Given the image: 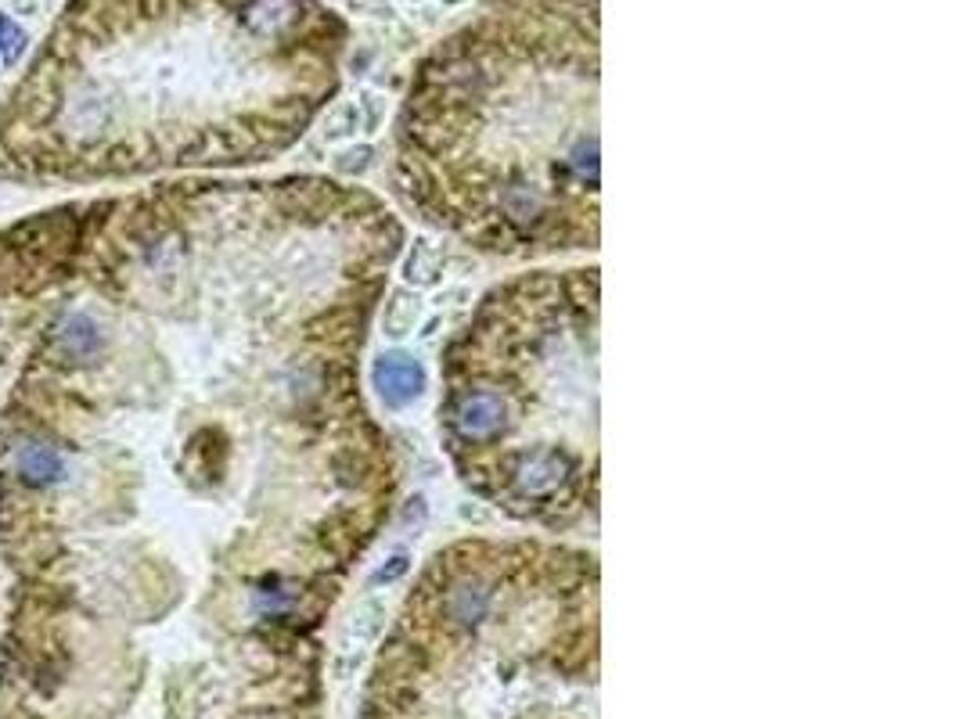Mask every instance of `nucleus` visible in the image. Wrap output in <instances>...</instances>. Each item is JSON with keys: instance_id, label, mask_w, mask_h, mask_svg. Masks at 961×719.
I'll return each instance as SVG.
<instances>
[{"instance_id": "39448f33", "label": "nucleus", "mask_w": 961, "mask_h": 719, "mask_svg": "<svg viewBox=\"0 0 961 719\" xmlns=\"http://www.w3.org/2000/svg\"><path fill=\"white\" fill-rule=\"evenodd\" d=\"M58 345L69 360L83 364V360H91L94 353H102V331H97V325L87 317H69L58 334Z\"/></svg>"}, {"instance_id": "423d86ee", "label": "nucleus", "mask_w": 961, "mask_h": 719, "mask_svg": "<svg viewBox=\"0 0 961 719\" xmlns=\"http://www.w3.org/2000/svg\"><path fill=\"white\" fill-rule=\"evenodd\" d=\"M22 51H26V33H22L8 15H0V58H4L8 66H15Z\"/></svg>"}, {"instance_id": "7ed1b4c3", "label": "nucleus", "mask_w": 961, "mask_h": 719, "mask_svg": "<svg viewBox=\"0 0 961 719\" xmlns=\"http://www.w3.org/2000/svg\"><path fill=\"white\" fill-rule=\"evenodd\" d=\"M375 386L389 406H408L411 400H418L425 378H422V367H418L411 356L392 353V356H382L375 364Z\"/></svg>"}, {"instance_id": "20e7f679", "label": "nucleus", "mask_w": 961, "mask_h": 719, "mask_svg": "<svg viewBox=\"0 0 961 719\" xmlns=\"http://www.w3.org/2000/svg\"><path fill=\"white\" fill-rule=\"evenodd\" d=\"M15 468L19 475L30 482V486H58L66 479V457H61L55 446H47L40 439H26L15 450Z\"/></svg>"}, {"instance_id": "f03ea898", "label": "nucleus", "mask_w": 961, "mask_h": 719, "mask_svg": "<svg viewBox=\"0 0 961 719\" xmlns=\"http://www.w3.org/2000/svg\"><path fill=\"white\" fill-rule=\"evenodd\" d=\"M595 270L487 295L443 360V443L461 479L523 522L565 529L595 507Z\"/></svg>"}, {"instance_id": "f257e3e1", "label": "nucleus", "mask_w": 961, "mask_h": 719, "mask_svg": "<svg viewBox=\"0 0 961 719\" xmlns=\"http://www.w3.org/2000/svg\"><path fill=\"white\" fill-rule=\"evenodd\" d=\"M397 173L411 209L479 249H595V36L504 22L450 40L411 91Z\"/></svg>"}]
</instances>
